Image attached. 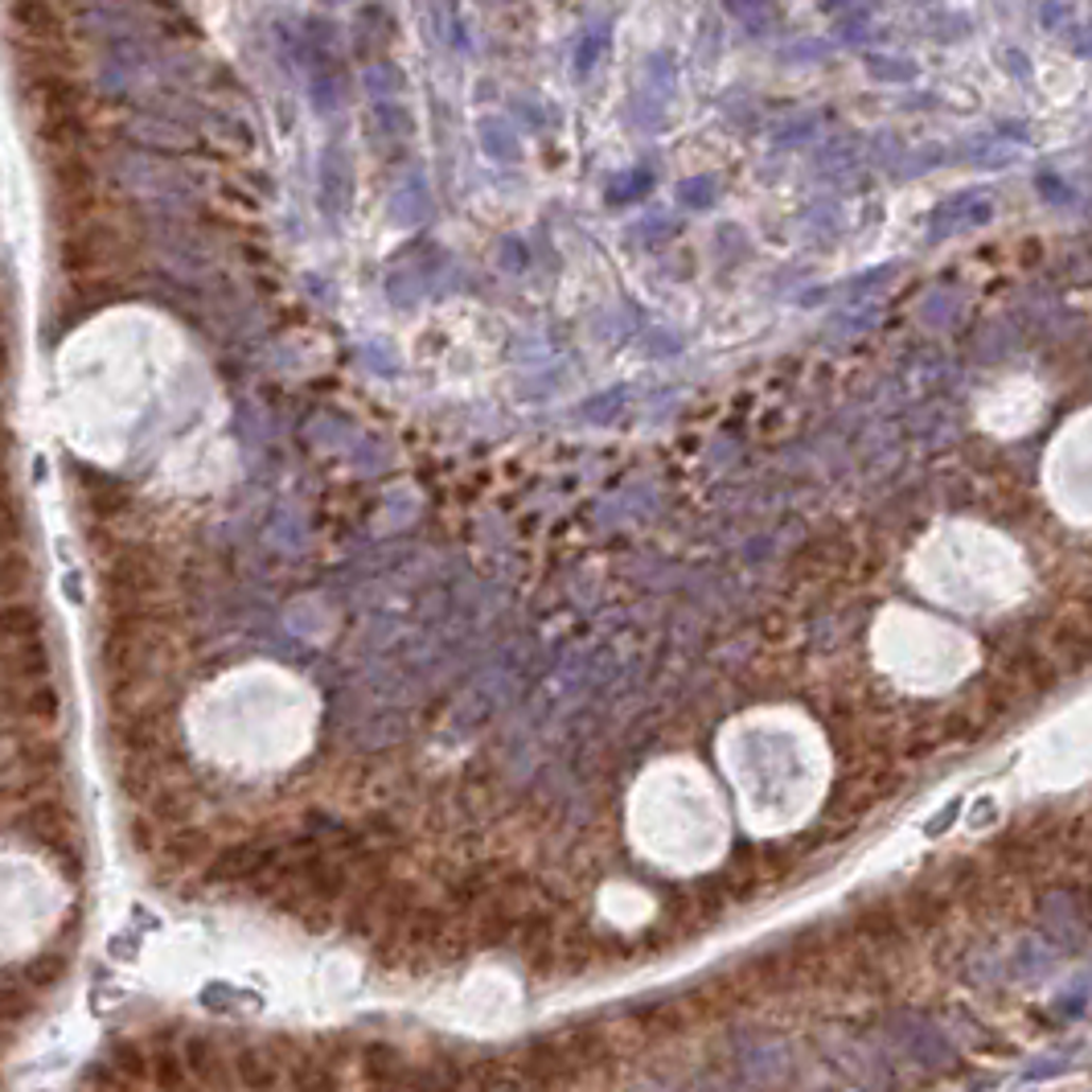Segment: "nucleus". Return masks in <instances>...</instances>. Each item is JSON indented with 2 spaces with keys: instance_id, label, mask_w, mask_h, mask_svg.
<instances>
[{
  "instance_id": "nucleus-1",
  "label": "nucleus",
  "mask_w": 1092,
  "mask_h": 1092,
  "mask_svg": "<svg viewBox=\"0 0 1092 1092\" xmlns=\"http://www.w3.org/2000/svg\"><path fill=\"white\" fill-rule=\"evenodd\" d=\"M13 13H17V21L30 25V30H54V13H50L41 0H21Z\"/></svg>"
},
{
  "instance_id": "nucleus-3",
  "label": "nucleus",
  "mask_w": 1092,
  "mask_h": 1092,
  "mask_svg": "<svg viewBox=\"0 0 1092 1092\" xmlns=\"http://www.w3.org/2000/svg\"><path fill=\"white\" fill-rule=\"evenodd\" d=\"M649 186V173L645 169H637V173H628L624 181H617V197H637V189Z\"/></svg>"
},
{
  "instance_id": "nucleus-2",
  "label": "nucleus",
  "mask_w": 1092,
  "mask_h": 1092,
  "mask_svg": "<svg viewBox=\"0 0 1092 1092\" xmlns=\"http://www.w3.org/2000/svg\"><path fill=\"white\" fill-rule=\"evenodd\" d=\"M604 46H608V33H592V37L579 46V70H592L595 58L604 54Z\"/></svg>"
}]
</instances>
